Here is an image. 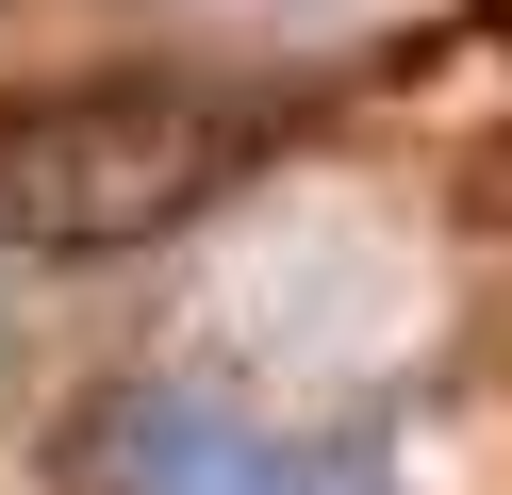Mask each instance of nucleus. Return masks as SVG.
<instances>
[{"label":"nucleus","instance_id":"1","mask_svg":"<svg viewBox=\"0 0 512 495\" xmlns=\"http://www.w3.org/2000/svg\"><path fill=\"white\" fill-rule=\"evenodd\" d=\"M100 495H397L380 446H314V429L215 413V396H116Z\"/></svg>","mask_w":512,"mask_h":495}]
</instances>
